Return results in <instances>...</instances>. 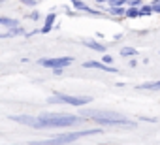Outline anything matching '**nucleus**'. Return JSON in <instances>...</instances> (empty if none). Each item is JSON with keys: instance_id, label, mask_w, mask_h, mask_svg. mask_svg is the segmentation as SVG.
Instances as JSON below:
<instances>
[{"instance_id": "nucleus-8", "label": "nucleus", "mask_w": 160, "mask_h": 145, "mask_svg": "<svg viewBox=\"0 0 160 145\" xmlns=\"http://www.w3.org/2000/svg\"><path fill=\"white\" fill-rule=\"evenodd\" d=\"M136 89L139 91H160V81H149V83H141Z\"/></svg>"}, {"instance_id": "nucleus-21", "label": "nucleus", "mask_w": 160, "mask_h": 145, "mask_svg": "<svg viewBox=\"0 0 160 145\" xmlns=\"http://www.w3.org/2000/svg\"><path fill=\"white\" fill-rule=\"evenodd\" d=\"M38 17H40V15H38V12H32V13H30V19H34V21H36Z\"/></svg>"}, {"instance_id": "nucleus-14", "label": "nucleus", "mask_w": 160, "mask_h": 145, "mask_svg": "<svg viewBox=\"0 0 160 145\" xmlns=\"http://www.w3.org/2000/svg\"><path fill=\"white\" fill-rule=\"evenodd\" d=\"M134 55H138V49H134V47H122L121 49V57H134Z\"/></svg>"}, {"instance_id": "nucleus-7", "label": "nucleus", "mask_w": 160, "mask_h": 145, "mask_svg": "<svg viewBox=\"0 0 160 145\" xmlns=\"http://www.w3.org/2000/svg\"><path fill=\"white\" fill-rule=\"evenodd\" d=\"M83 66L85 68H96V70H102V72H111V74H117V68H113V66H108V64H104V62H100V60H87V62H83Z\"/></svg>"}, {"instance_id": "nucleus-12", "label": "nucleus", "mask_w": 160, "mask_h": 145, "mask_svg": "<svg viewBox=\"0 0 160 145\" xmlns=\"http://www.w3.org/2000/svg\"><path fill=\"white\" fill-rule=\"evenodd\" d=\"M83 43H85L89 49H94V51H100V53H104V51H106V47H104L102 43H98V42H89V40H85Z\"/></svg>"}, {"instance_id": "nucleus-13", "label": "nucleus", "mask_w": 160, "mask_h": 145, "mask_svg": "<svg viewBox=\"0 0 160 145\" xmlns=\"http://www.w3.org/2000/svg\"><path fill=\"white\" fill-rule=\"evenodd\" d=\"M108 12L113 13V15H117V17H122L126 13V8H122V6H111V8H108Z\"/></svg>"}, {"instance_id": "nucleus-17", "label": "nucleus", "mask_w": 160, "mask_h": 145, "mask_svg": "<svg viewBox=\"0 0 160 145\" xmlns=\"http://www.w3.org/2000/svg\"><path fill=\"white\" fill-rule=\"evenodd\" d=\"M100 62H104V64H108V66H111V62H113V58H111V57H109V55H104V57H102V60H100Z\"/></svg>"}, {"instance_id": "nucleus-10", "label": "nucleus", "mask_w": 160, "mask_h": 145, "mask_svg": "<svg viewBox=\"0 0 160 145\" xmlns=\"http://www.w3.org/2000/svg\"><path fill=\"white\" fill-rule=\"evenodd\" d=\"M0 25H2V27H8V28H15V27H19V21H17V19H12V17L0 15Z\"/></svg>"}, {"instance_id": "nucleus-4", "label": "nucleus", "mask_w": 160, "mask_h": 145, "mask_svg": "<svg viewBox=\"0 0 160 145\" xmlns=\"http://www.w3.org/2000/svg\"><path fill=\"white\" fill-rule=\"evenodd\" d=\"M49 104H68V106H85L91 104L92 98L91 96H70V94H62V92H55L51 98H47Z\"/></svg>"}, {"instance_id": "nucleus-20", "label": "nucleus", "mask_w": 160, "mask_h": 145, "mask_svg": "<svg viewBox=\"0 0 160 145\" xmlns=\"http://www.w3.org/2000/svg\"><path fill=\"white\" fill-rule=\"evenodd\" d=\"M23 4H27V6H36V0H21Z\"/></svg>"}, {"instance_id": "nucleus-5", "label": "nucleus", "mask_w": 160, "mask_h": 145, "mask_svg": "<svg viewBox=\"0 0 160 145\" xmlns=\"http://www.w3.org/2000/svg\"><path fill=\"white\" fill-rule=\"evenodd\" d=\"M73 62V58L72 57H58V58H40V64L42 66H45V68H66V66H70Z\"/></svg>"}, {"instance_id": "nucleus-15", "label": "nucleus", "mask_w": 160, "mask_h": 145, "mask_svg": "<svg viewBox=\"0 0 160 145\" xmlns=\"http://www.w3.org/2000/svg\"><path fill=\"white\" fill-rule=\"evenodd\" d=\"M124 15H126V17H138V15H139V10H138V8H128Z\"/></svg>"}, {"instance_id": "nucleus-11", "label": "nucleus", "mask_w": 160, "mask_h": 145, "mask_svg": "<svg viewBox=\"0 0 160 145\" xmlns=\"http://www.w3.org/2000/svg\"><path fill=\"white\" fill-rule=\"evenodd\" d=\"M70 2H72V4H73V8H75V10H79V12H87V13H96V12H92V10H91V8L87 6V4H83L81 0H70Z\"/></svg>"}, {"instance_id": "nucleus-16", "label": "nucleus", "mask_w": 160, "mask_h": 145, "mask_svg": "<svg viewBox=\"0 0 160 145\" xmlns=\"http://www.w3.org/2000/svg\"><path fill=\"white\" fill-rule=\"evenodd\" d=\"M149 13H152V8H151V6H141L139 15H149Z\"/></svg>"}, {"instance_id": "nucleus-6", "label": "nucleus", "mask_w": 160, "mask_h": 145, "mask_svg": "<svg viewBox=\"0 0 160 145\" xmlns=\"http://www.w3.org/2000/svg\"><path fill=\"white\" fill-rule=\"evenodd\" d=\"M10 119L15 121V122H19V124H27V126H30V128L42 130V122L38 121V117H32V115H12Z\"/></svg>"}, {"instance_id": "nucleus-2", "label": "nucleus", "mask_w": 160, "mask_h": 145, "mask_svg": "<svg viewBox=\"0 0 160 145\" xmlns=\"http://www.w3.org/2000/svg\"><path fill=\"white\" fill-rule=\"evenodd\" d=\"M94 134H102V128H91V130H77V132H64V134H57L49 139H42V141H30V145H66L72 141H77L79 138H87V136H94Z\"/></svg>"}, {"instance_id": "nucleus-1", "label": "nucleus", "mask_w": 160, "mask_h": 145, "mask_svg": "<svg viewBox=\"0 0 160 145\" xmlns=\"http://www.w3.org/2000/svg\"><path fill=\"white\" fill-rule=\"evenodd\" d=\"M38 121L42 122V128H70L79 124L83 119L77 115H66V113H42Z\"/></svg>"}, {"instance_id": "nucleus-23", "label": "nucleus", "mask_w": 160, "mask_h": 145, "mask_svg": "<svg viewBox=\"0 0 160 145\" xmlns=\"http://www.w3.org/2000/svg\"><path fill=\"white\" fill-rule=\"evenodd\" d=\"M98 2H104V0H98Z\"/></svg>"}, {"instance_id": "nucleus-9", "label": "nucleus", "mask_w": 160, "mask_h": 145, "mask_svg": "<svg viewBox=\"0 0 160 145\" xmlns=\"http://www.w3.org/2000/svg\"><path fill=\"white\" fill-rule=\"evenodd\" d=\"M55 19H57V15H55V13H49V15H47V19H45V25L42 27V30H40V32H42V34H47V32L53 28Z\"/></svg>"}, {"instance_id": "nucleus-19", "label": "nucleus", "mask_w": 160, "mask_h": 145, "mask_svg": "<svg viewBox=\"0 0 160 145\" xmlns=\"http://www.w3.org/2000/svg\"><path fill=\"white\" fill-rule=\"evenodd\" d=\"M151 8H152V12L160 13V2H154V4H151Z\"/></svg>"}, {"instance_id": "nucleus-22", "label": "nucleus", "mask_w": 160, "mask_h": 145, "mask_svg": "<svg viewBox=\"0 0 160 145\" xmlns=\"http://www.w3.org/2000/svg\"><path fill=\"white\" fill-rule=\"evenodd\" d=\"M0 38H12V36H10V32H6V34H0Z\"/></svg>"}, {"instance_id": "nucleus-18", "label": "nucleus", "mask_w": 160, "mask_h": 145, "mask_svg": "<svg viewBox=\"0 0 160 145\" xmlns=\"http://www.w3.org/2000/svg\"><path fill=\"white\" fill-rule=\"evenodd\" d=\"M132 8H141V0H130V2H128Z\"/></svg>"}, {"instance_id": "nucleus-3", "label": "nucleus", "mask_w": 160, "mask_h": 145, "mask_svg": "<svg viewBox=\"0 0 160 145\" xmlns=\"http://www.w3.org/2000/svg\"><path fill=\"white\" fill-rule=\"evenodd\" d=\"M89 117L102 126H136L134 121H130L124 115L115 113V111H91Z\"/></svg>"}]
</instances>
